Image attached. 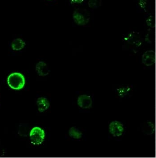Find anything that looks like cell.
Returning a JSON list of instances; mask_svg holds the SVG:
<instances>
[{
    "instance_id": "6da1fadb",
    "label": "cell",
    "mask_w": 156,
    "mask_h": 158,
    "mask_svg": "<svg viewBox=\"0 0 156 158\" xmlns=\"http://www.w3.org/2000/svg\"><path fill=\"white\" fill-rule=\"evenodd\" d=\"M127 127L124 122L118 120H112L108 122V132L110 139L120 141L126 133Z\"/></svg>"
},
{
    "instance_id": "7a4b0ae2",
    "label": "cell",
    "mask_w": 156,
    "mask_h": 158,
    "mask_svg": "<svg viewBox=\"0 0 156 158\" xmlns=\"http://www.w3.org/2000/svg\"><path fill=\"white\" fill-rule=\"evenodd\" d=\"M76 103L79 108L85 111L93 109L94 103V95L92 93H82L77 97Z\"/></svg>"
},
{
    "instance_id": "3957f363",
    "label": "cell",
    "mask_w": 156,
    "mask_h": 158,
    "mask_svg": "<svg viewBox=\"0 0 156 158\" xmlns=\"http://www.w3.org/2000/svg\"><path fill=\"white\" fill-rule=\"evenodd\" d=\"M123 40L125 43L133 51H136L141 45L142 40L140 33L136 31L128 33L125 35Z\"/></svg>"
},
{
    "instance_id": "277c9868",
    "label": "cell",
    "mask_w": 156,
    "mask_h": 158,
    "mask_svg": "<svg viewBox=\"0 0 156 158\" xmlns=\"http://www.w3.org/2000/svg\"><path fill=\"white\" fill-rule=\"evenodd\" d=\"M114 92L118 99H129L133 94V85L129 84L116 85L114 88Z\"/></svg>"
},
{
    "instance_id": "5b68a950",
    "label": "cell",
    "mask_w": 156,
    "mask_h": 158,
    "mask_svg": "<svg viewBox=\"0 0 156 158\" xmlns=\"http://www.w3.org/2000/svg\"><path fill=\"white\" fill-rule=\"evenodd\" d=\"M8 85L12 89L19 90L23 88L25 84V79L21 73H11L8 77Z\"/></svg>"
},
{
    "instance_id": "8992f818",
    "label": "cell",
    "mask_w": 156,
    "mask_h": 158,
    "mask_svg": "<svg viewBox=\"0 0 156 158\" xmlns=\"http://www.w3.org/2000/svg\"><path fill=\"white\" fill-rule=\"evenodd\" d=\"M44 130L41 128L36 127L33 128L30 133V139L31 143L36 145L41 144L45 138Z\"/></svg>"
},
{
    "instance_id": "52a82bcc",
    "label": "cell",
    "mask_w": 156,
    "mask_h": 158,
    "mask_svg": "<svg viewBox=\"0 0 156 158\" xmlns=\"http://www.w3.org/2000/svg\"><path fill=\"white\" fill-rule=\"evenodd\" d=\"M139 130L144 136H152L155 132V125L152 120H147L141 123Z\"/></svg>"
},
{
    "instance_id": "ba28073f",
    "label": "cell",
    "mask_w": 156,
    "mask_h": 158,
    "mask_svg": "<svg viewBox=\"0 0 156 158\" xmlns=\"http://www.w3.org/2000/svg\"><path fill=\"white\" fill-rule=\"evenodd\" d=\"M155 62V53L154 50H147L143 54L142 63L146 67L154 66Z\"/></svg>"
},
{
    "instance_id": "9c48e42d",
    "label": "cell",
    "mask_w": 156,
    "mask_h": 158,
    "mask_svg": "<svg viewBox=\"0 0 156 158\" xmlns=\"http://www.w3.org/2000/svg\"><path fill=\"white\" fill-rule=\"evenodd\" d=\"M36 71L40 76H46L50 73L49 66L43 61L39 62L36 66Z\"/></svg>"
},
{
    "instance_id": "30bf717a",
    "label": "cell",
    "mask_w": 156,
    "mask_h": 158,
    "mask_svg": "<svg viewBox=\"0 0 156 158\" xmlns=\"http://www.w3.org/2000/svg\"><path fill=\"white\" fill-rule=\"evenodd\" d=\"M68 133L69 137L74 139H81L84 136L83 132L80 129L74 126L70 127L68 130Z\"/></svg>"
},
{
    "instance_id": "8fae6325",
    "label": "cell",
    "mask_w": 156,
    "mask_h": 158,
    "mask_svg": "<svg viewBox=\"0 0 156 158\" xmlns=\"http://www.w3.org/2000/svg\"><path fill=\"white\" fill-rule=\"evenodd\" d=\"M36 103L38 106V110L40 113L46 111L50 106V103L46 98H39L37 99Z\"/></svg>"
},
{
    "instance_id": "7c38bea8",
    "label": "cell",
    "mask_w": 156,
    "mask_h": 158,
    "mask_svg": "<svg viewBox=\"0 0 156 158\" xmlns=\"http://www.w3.org/2000/svg\"><path fill=\"white\" fill-rule=\"evenodd\" d=\"M73 18L74 22L79 26H84L88 22V19L79 12H74Z\"/></svg>"
},
{
    "instance_id": "4fadbf2b",
    "label": "cell",
    "mask_w": 156,
    "mask_h": 158,
    "mask_svg": "<svg viewBox=\"0 0 156 158\" xmlns=\"http://www.w3.org/2000/svg\"><path fill=\"white\" fill-rule=\"evenodd\" d=\"M26 45L25 41L22 39H15L12 43V47L13 50L19 51L22 50Z\"/></svg>"
},
{
    "instance_id": "5bb4252c",
    "label": "cell",
    "mask_w": 156,
    "mask_h": 158,
    "mask_svg": "<svg viewBox=\"0 0 156 158\" xmlns=\"http://www.w3.org/2000/svg\"><path fill=\"white\" fill-rule=\"evenodd\" d=\"M30 130V126L27 123H21L19 126L18 134L22 136L27 137Z\"/></svg>"
},
{
    "instance_id": "9a60e30c",
    "label": "cell",
    "mask_w": 156,
    "mask_h": 158,
    "mask_svg": "<svg viewBox=\"0 0 156 158\" xmlns=\"http://www.w3.org/2000/svg\"><path fill=\"white\" fill-rule=\"evenodd\" d=\"M155 39V33L154 29H150L148 31L147 34L146 35L145 40L148 43H151Z\"/></svg>"
},
{
    "instance_id": "2e32d148",
    "label": "cell",
    "mask_w": 156,
    "mask_h": 158,
    "mask_svg": "<svg viewBox=\"0 0 156 158\" xmlns=\"http://www.w3.org/2000/svg\"><path fill=\"white\" fill-rule=\"evenodd\" d=\"M146 23L148 27L150 29H154L155 25V19L154 16L152 15H150L146 19Z\"/></svg>"
},
{
    "instance_id": "e0dca14e",
    "label": "cell",
    "mask_w": 156,
    "mask_h": 158,
    "mask_svg": "<svg viewBox=\"0 0 156 158\" xmlns=\"http://www.w3.org/2000/svg\"><path fill=\"white\" fill-rule=\"evenodd\" d=\"M102 0H89L88 6L91 8H96L100 6Z\"/></svg>"
},
{
    "instance_id": "ac0fdd59",
    "label": "cell",
    "mask_w": 156,
    "mask_h": 158,
    "mask_svg": "<svg viewBox=\"0 0 156 158\" xmlns=\"http://www.w3.org/2000/svg\"><path fill=\"white\" fill-rule=\"evenodd\" d=\"M148 4V0H138V6L142 10H146L147 8Z\"/></svg>"
},
{
    "instance_id": "d6986e66",
    "label": "cell",
    "mask_w": 156,
    "mask_h": 158,
    "mask_svg": "<svg viewBox=\"0 0 156 158\" xmlns=\"http://www.w3.org/2000/svg\"><path fill=\"white\" fill-rule=\"evenodd\" d=\"M70 1L73 4H80L83 2V0H70Z\"/></svg>"
}]
</instances>
